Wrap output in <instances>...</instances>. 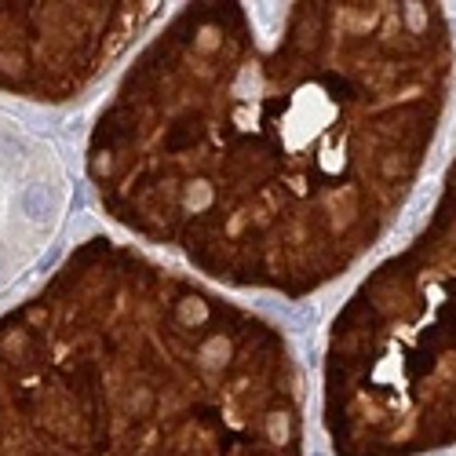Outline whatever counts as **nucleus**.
Wrapping results in <instances>:
<instances>
[{
  "label": "nucleus",
  "mask_w": 456,
  "mask_h": 456,
  "mask_svg": "<svg viewBox=\"0 0 456 456\" xmlns=\"http://www.w3.org/2000/svg\"><path fill=\"white\" fill-rule=\"evenodd\" d=\"M19 212L29 223H47V219H52V212H55L52 190H47L44 183H29L22 190V198H19Z\"/></svg>",
  "instance_id": "1"
}]
</instances>
